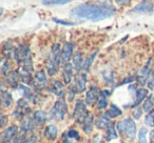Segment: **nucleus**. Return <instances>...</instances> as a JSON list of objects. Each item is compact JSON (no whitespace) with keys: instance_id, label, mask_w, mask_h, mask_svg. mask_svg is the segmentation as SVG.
<instances>
[{"instance_id":"f257e3e1","label":"nucleus","mask_w":154,"mask_h":143,"mask_svg":"<svg viewBox=\"0 0 154 143\" xmlns=\"http://www.w3.org/2000/svg\"><path fill=\"white\" fill-rule=\"evenodd\" d=\"M115 14V10L110 7L85 3L75 7L71 12V15L78 19H86L90 21H101L107 18H110Z\"/></svg>"},{"instance_id":"f03ea898","label":"nucleus","mask_w":154,"mask_h":143,"mask_svg":"<svg viewBox=\"0 0 154 143\" xmlns=\"http://www.w3.org/2000/svg\"><path fill=\"white\" fill-rule=\"evenodd\" d=\"M61 47L58 43L52 46L51 49V53H50L49 59L47 62V70H48V74L51 76L55 75L56 73L59 70L60 63H61Z\"/></svg>"},{"instance_id":"7ed1b4c3","label":"nucleus","mask_w":154,"mask_h":143,"mask_svg":"<svg viewBox=\"0 0 154 143\" xmlns=\"http://www.w3.org/2000/svg\"><path fill=\"white\" fill-rule=\"evenodd\" d=\"M116 130L118 133L124 134L127 138L133 139L136 134V124H135L134 120L127 118V119H124L116 123Z\"/></svg>"},{"instance_id":"20e7f679","label":"nucleus","mask_w":154,"mask_h":143,"mask_svg":"<svg viewBox=\"0 0 154 143\" xmlns=\"http://www.w3.org/2000/svg\"><path fill=\"white\" fill-rule=\"evenodd\" d=\"M68 112V105H66V101L62 98L58 99L55 102L54 106L51 109L49 114V118L52 120H57V121H61L64 119Z\"/></svg>"},{"instance_id":"39448f33","label":"nucleus","mask_w":154,"mask_h":143,"mask_svg":"<svg viewBox=\"0 0 154 143\" xmlns=\"http://www.w3.org/2000/svg\"><path fill=\"white\" fill-rule=\"evenodd\" d=\"M88 116H89V114H88L86 103L82 100H77L76 104H75V107H74V112H73V118H74L78 123L84 124L85 120L87 119Z\"/></svg>"},{"instance_id":"423d86ee","label":"nucleus","mask_w":154,"mask_h":143,"mask_svg":"<svg viewBox=\"0 0 154 143\" xmlns=\"http://www.w3.org/2000/svg\"><path fill=\"white\" fill-rule=\"evenodd\" d=\"M33 86L36 90H45L48 86V78L43 70H38L33 76Z\"/></svg>"},{"instance_id":"0eeeda50","label":"nucleus","mask_w":154,"mask_h":143,"mask_svg":"<svg viewBox=\"0 0 154 143\" xmlns=\"http://www.w3.org/2000/svg\"><path fill=\"white\" fill-rule=\"evenodd\" d=\"M30 111L31 109L28 103V100L26 99H19L17 105H16L15 111L13 113V116H15V117H26Z\"/></svg>"},{"instance_id":"6e6552de","label":"nucleus","mask_w":154,"mask_h":143,"mask_svg":"<svg viewBox=\"0 0 154 143\" xmlns=\"http://www.w3.org/2000/svg\"><path fill=\"white\" fill-rule=\"evenodd\" d=\"M31 58L30 49L26 44H19L16 47V54H15V60L18 63H21L24 60Z\"/></svg>"},{"instance_id":"1a4fd4ad","label":"nucleus","mask_w":154,"mask_h":143,"mask_svg":"<svg viewBox=\"0 0 154 143\" xmlns=\"http://www.w3.org/2000/svg\"><path fill=\"white\" fill-rule=\"evenodd\" d=\"M151 63H152V59H149L145 66L140 70L138 76H137V82L139 84H145L148 82V79H149L150 75H151Z\"/></svg>"},{"instance_id":"9d476101","label":"nucleus","mask_w":154,"mask_h":143,"mask_svg":"<svg viewBox=\"0 0 154 143\" xmlns=\"http://www.w3.org/2000/svg\"><path fill=\"white\" fill-rule=\"evenodd\" d=\"M101 95V92L97 86H92L90 90L87 92L86 95V103L88 105H93L98 101L99 97Z\"/></svg>"},{"instance_id":"9b49d317","label":"nucleus","mask_w":154,"mask_h":143,"mask_svg":"<svg viewBox=\"0 0 154 143\" xmlns=\"http://www.w3.org/2000/svg\"><path fill=\"white\" fill-rule=\"evenodd\" d=\"M19 79L20 74L19 72H16V70H11L5 75V82L12 88H16L19 85Z\"/></svg>"},{"instance_id":"f8f14e48","label":"nucleus","mask_w":154,"mask_h":143,"mask_svg":"<svg viewBox=\"0 0 154 143\" xmlns=\"http://www.w3.org/2000/svg\"><path fill=\"white\" fill-rule=\"evenodd\" d=\"M153 3L151 1H143L139 4H137L136 7H133L132 11L134 13H141V14H146V13H151L153 11Z\"/></svg>"},{"instance_id":"ddd939ff","label":"nucleus","mask_w":154,"mask_h":143,"mask_svg":"<svg viewBox=\"0 0 154 143\" xmlns=\"http://www.w3.org/2000/svg\"><path fill=\"white\" fill-rule=\"evenodd\" d=\"M73 49H74V44L71 42L64 43L63 47L61 49V60L63 63H68L69 60L72 58L73 56Z\"/></svg>"},{"instance_id":"4468645a","label":"nucleus","mask_w":154,"mask_h":143,"mask_svg":"<svg viewBox=\"0 0 154 143\" xmlns=\"http://www.w3.org/2000/svg\"><path fill=\"white\" fill-rule=\"evenodd\" d=\"M17 134V126L12 125L5 128L2 133V143H10Z\"/></svg>"},{"instance_id":"2eb2a0df","label":"nucleus","mask_w":154,"mask_h":143,"mask_svg":"<svg viewBox=\"0 0 154 143\" xmlns=\"http://www.w3.org/2000/svg\"><path fill=\"white\" fill-rule=\"evenodd\" d=\"M73 70L74 66L71 63H64V66L62 68V77H63V81L66 84H70L73 78Z\"/></svg>"},{"instance_id":"dca6fc26","label":"nucleus","mask_w":154,"mask_h":143,"mask_svg":"<svg viewBox=\"0 0 154 143\" xmlns=\"http://www.w3.org/2000/svg\"><path fill=\"white\" fill-rule=\"evenodd\" d=\"M2 53L7 59H15L16 47L13 46V44H12L11 41H7V42L3 43Z\"/></svg>"},{"instance_id":"f3484780","label":"nucleus","mask_w":154,"mask_h":143,"mask_svg":"<svg viewBox=\"0 0 154 143\" xmlns=\"http://www.w3.org/2000/svg\"><path fill=\"white\" fill-rule=\"evenodd\" d=\"M50 91H51L54 95H56L57 97H59V98H63L64 88H63V84H62L59 80H53Z\"/></svg>"},{"instance_id":"a211bd4d","label":"nucleus","mask_w":154,"mask_h":143,"mask_svg":"<svg viewBox=\"0 0 154 143\" xmlns=\"http://www.w3.org/2000/svg\"><path fill=\"white\" fill-rule=\"evenodd\" d=\"M75 86H76L77 93H84L87 88V74L86 73H82L78 75V77L76 78V83H75Z\"/></svg>"},{"instance_id":"6ab92c4d","label":"nucleus","mask_w":154,"mask_h":143,"mask_svg":"<svg viewBox=\"0 0 154 143\" xmlns=\"http://www.w3.org/2000/svg\"><path fill=\"white\" fill-rule=\"evenodd\" d=\"M72 64L74 66V70H77V72H80V70L84 68V57H82V54L79 53V52H77L73 55L72 58Z\"/></svg>"},{"instance_id":"aec40b11","label":"nucleus","mask_w":154,"mask_h":143,"mask_svg":"<svg viewBox=\"0 0 154 143\" xmlns=\"http://www.w3.org/2000/svg\"><path fill=\"white\" fill-rule=\"evenodd\" d=\"M35 125H36V123H35L33 117H28V116H26V117L22 120L21 125H20V126H21L22 134H26V133L33 130V128L35 127Z\"/></svg>"},{"instance_id":"412c9836","label":"nucleus","mask_w":154,"mask_h":143,"mask_svg":"<svg viewBox=\"0 0 154 143\" xmlns=\"http://www.w3.org/2000/svg\"><path fill=\"white\" fill-rule=\"evenodd\" d=\"M147 97H148L147 88H139V90H137L136 96H135V100H134V102H133V107L138 106L143 100H146Z\"/></svg>"},{"instance_id":"4be33fe9","label":"nucleus","mask_w":154,"mask_h":143,"mask_svg":"<svg viewBox=\"0 0 154 143\" xmlns=\"http://www.w3.org/2000/svg\"><path fill=\"white\" fill-rule=\"evenodd\" d=\"M57 135H58V130L53 124L48 125L47 127L45 128V137L49 141H54L57 138Z\"/></svg>"},{"instance_id":"5701e85b","label":"nucleus","mask_w":154,"mask_h":143,"mask_svg":"<svg viewBox=\"0 0 154 143\" xmlns=\"http://www.w3.org/2000/svg\"><path fill=\"white\" fill-rule=\"evenodd\" d=\"M110 119H111V118H110L107 114H103V115H101L100 117L96 120V126L99 130H105V128L107 130L110 126V124H111V120Z\"/></svg>"},{"instance_id":"b1692460","label":"nucleus","mask_w":154,"mask_h":143,"mask_svg":"<svg viewBox=\"0 0 154 143\" xmlns=\"http://www.w3.org/2000/svg\"><path fill=\"white\" fill-rule=\"evenodd\" d=\"M108 96H109V91H101L100 97H99L98 101L96 102L97 109H105L108 106Z\"/></svg>"},{"instance_id":"393cba45","label":"nucleus","mask_w":154,"mask_h":143,"mask_svg":"<svg viewBox=\"0 0 154 143\" xmlns=\"http://www.w3.org/2000/svg\"><path fill=\"white\" fill-rule=\"evenodd\" d=\"M32 117H33V119H34L36 125H38V126L45 124V121H47V119H48L47 114H45L43 111H36L34 114H33Z\"/></svg>"},{"instance_id":"a878e982","label":"nucleus","mask_w":154,"mask_h":143,"mask_svg":"<svg viewBox=\"0 0 154 143\" xmlns=\"http://www.w3.org/2000/svg\"><path fill=\"white\" fill-rule=\"evenodd\" d=\"M13 102V98H12V95L9 91L2 90L1 91V104L3 107H9L12 105Z\"/></svg>"},{"instance_id":"bb28decb","label":"nucleus","mask_w":154,"mask_h":143,"mask_svg":"<svg viewBox=\"0 0 154 143\" xmlns=\"http://www.w3.org/2000/svg\"><path fill=\"white\" fill-rule=\"evenodd\" d=\"M93 124H94V117L92 115H89L87 119L85 120L84 125H82V130L86 134H90L93 130Z\"/></svg>"},{"instance_id":"cd10ccee","label":"nucleus","mask_w":154,"mask_h":143,"mask_svg":"<svg viewBox=\"0 0 154 143\" xmlns=\"http://www.w3.org/2000/svg\"><path fill=\"white\" fill-rule=\"evenodd\" d=\"M97 54H98V49H96V51H94L92 54H90V55L87 57V59L85 60V64H84V70H86V72H88V70H90L91 66H92L93 62H94L95 58H96Z\"/></svg>"},{"instance_id":"c85d7f7f","label":"nucleus","mask_w":154,"mask_h":143,"mask_svg":"<svg viewBox=\"0 0 154 143\" xmlns=\"http://www.w3.org/2000/svg\"><path fill=\"white\" fill-rule=\"evenodd\" d=\"M153 106H154V98L153 96H149L146 98V100L143 101V111L145 112V113H150V112L153 111Z\"/></svg>"},{"instance_id":"c756f323","label":"nucleus","mask_w":154,"mask_h":143,"mask_svg":"<svg viewBox=\"0 0 154 143\" xmlns=\"http://www.w3.org/2000/svg\"><path fill=\"white\" fill-rule=\"evenodd\" d=\"M122 109L115 104L110 105L109 109H108V112H107V115L109 116L110 118H117V117H119V116H122Z\"/></svg>"},{"instance_id":"7c9ffc66","label":"nucleus","mask_w":154,"mask_h":143,"mask_svg":"<svg viewBox=\"0 0 154 143\" xmlns=\"http://www.w3.org/2000/svg\"><path fill=\"white\" fill-rule=\"evenodd\" d=\"M116 138H117V133H116L115 126H114L113 123H111L109 127L107 128V133H106V140L112 141Z\"/></svg>"},{"instance_id":"2f4dec72","label":"nucleus","mask_w":154,"mask_h":143,"mask_svg":"<svg viewBox=\"0 0 154 143\" xmlns=\"http://www.w3.org/2000/svg\"><path fill=\"white\" fill-rule=\"evenodd\" d=\"M20 88L23 91L24 97H26V100L32 101L33 103L36 102V97H35V94H34V92H33L32 90H30V88H26V86H24V85H20Z\"/></svg>"},{"instance_id":"473e14b6","label":"nucleus","mask_w":154,"mask_h":143,"mask_svg":"<svg viewBox=\"0 0 154 143\" xmlns=\"http://www.w3.org/2000/svg\"><path fill=\"white\" fill-rule=\"evenodd\" d=\"M73 0H42V4L51 7V5H62L66 3L72 2Z\"/></svg>"},{"instance_id":"72a5a7b5","label":"nucleus","mask_w":154,"mask_h":143,"mask_svg":"<svg viewBox=\"0 0 154 143\" xmlns=\"http://www.w3.org/2000/svg\"><path fill=\"white\" fill-rule=\"evenodd\" d=\"M145 122L147 125L151 126V127H154V111L147 114V116H146V118H145Z\"/></svg>"},{"instance_id":"f704fd0d","label":"nucleus","mask_w":154,"mask_h":143,"mask_svg":"<svg viewBox=\"0 0 154 143\" xmlns=\"http://www.w3.org/2000/svg\"><path fill=\"white\" fill-rule=\"evenodd\" d=\"M138 142L147 143V130L145 127H141L138 133Z\"/></svg>"},{"instance_id":"c9c22d12","label":"nucleus","mask_w":154,"mask_h":143,"mask_svg":"<svg viewBox=\"0 0 154 143\" xmlns=\"http://www.w3.org/2000/svg\"><path fill=\"white\" fill-rule=\"evenodd\" d=\"M76 92H77L76 86L73 85V84H70V86H69V88H68V98H69V100L72 101L73 99H74L75 95H76Z\"/></svg>"},{"instance_id":"e433bc0d","label":"nucleus","mask_w":154,"mask_h":143,"mask_svg":"<svg viewBox=\"0 0 154 143\" xmlns=\"http://www.w3.org/2000/svg\"><path fill=\"white\" fill-rule=\"evenodd\" d=\"M1 72H2L3 75H7L9 72H11L10 70V64H9V61L5 59L2 60V65H1Z\"/></svg>"},{"instance_id":"4c0bfd02","label":"nucleus","mask_w":154,"mask_h":143,"mask_svg":"<svg viewBox=\"0 0 154 143\" xmlns=\"http://www.w3.org/2000/svg\"><path fill=\"white\" fill-rule=\"evenodd\" d=\"M66 136L70 139H75V140H79V134L77 130H70L69 132H66Z\"/></svg>"},{"instance_id":"58836bf2","label":"nucleus","mask_w":154,"mask_h":143,"mask_svg":"<svg viewBox=\"0 0 154 143\" xmlns=\"http://www.w3.org/2000/svg\"><path fill=\"white\" fill-rule=\"evenodd\" d=\"M141 114H143V109H139V107L136 106L133 111V117L135 118V120H138L140 118Z\"/></svg>"},{"instance_id":"ea45409f","label":"nucleus","mask_w":154,"mask_h":143,"mask_svg":"<svg viewBox=\"0 0 154 143\" xmlns=\"http://www.w3.org/2000/svg\"><path fill=\"white\" fill-rule=\"evenodd\" d=\"M148 88H150V90H153L154 88V72H152L151 75H150L149 79H148Z\"/></svg>"},{"instance_id":"a19ab883","label":"nucleus","mask_w":154,"mask_h":143,"mask_svg":"<svg viewBox=\"0 0 154 143\" xmlns=\"http://www.w3.org/2000/svg\"><path fill=\"white\" fill-rule=\"evenodd\" d=\"M54 22H56V23L58 24H62V25H74V22H70V21H66V20H61V19H56V18H54L53 19Z\"/></svg>"},{"instance_id":"79ce46f5","label":"nucleus","mask_w":154,"mask_h":143,"mask_svg":"<svg viewBox=\"0 0 154 143\" xmlns=\"http://www.w3.org/2000/svg\"><path fill=\"white\" fill-rule=\"evenodd\" d=\"M22 143H36V137L34 136H31L30 138L26 139Z\"/></svg>"},{"instance_id":"37998d69","label":"nucleus","mask_w":154,"mask_h":143,"mask_svg":"<svg viewBox=\"0 0 154 143\" xmlns=\"http://www.w3.org/2000/svg\"><path fill=\"white\" fill-rule=\"evenodd\" d=\"M131 0H116V2L118 3V4L120 5H124V4H128L129 2H130Z\"/></svg>"},{"instance_id":"c03bdc74","label":"nucleus","mask_w":154,"mask_h":143,"mask_svg":"<svg viewBox=\"0 0 154 143\" xmlns=\"http://www.w3.org/2000/svg\"><path fill=\"white\" fill-rule=\"evenodd\" d=\"M5 116L2 115L1 116V126H5Z\"/></svg>"},{"instance_id":"a18cd8bd","label":"nucleus","mask_w":154,"mask_h":143,"mask_svg":"<svg viewBox=\"0 0 154 143\" xmlns=\"http://www.w3.org/2000/svg\"><path fill=\"white\" fill-rule=\"evenodd\" d=\"M63 143H72V141H71V139L68 137V138H64L63 139Z\"/></svg>"},{"instance_id":"49530a36","label":"nucleus","mask_w":154,"mask_h":143,"mask_svg":"<svg viewBox=\"0 0 154 143\" xmlns=\"http://www.w3.org/2000/svg\"><path fill=\"white\" fill-rule=\"evenodd\" d=\"M150 137H151V139H154V130H153V132H151V134H150Z\"/></svg>"},{"instance_id":"de8ad7c7","label":"nucleus","mask_w":154,"mask_h":143,"mask_svg":"<svg viewBox=\"0 0 154 143\" xmlns=\"http://www.w3.org/2000/svg\"><path fill=\"white\" fill-rule=\"evenodd\" d=\"M122 143H124V142H122Z\"/></svg>"},{"instance_id":"09e8293b","label":"nucleus","mask_w":154,"mask_h":143,"mask_svg":"<svg viewBox=\"0 0 154 143\" xmlns=\"http://www.w3.org/2000/svg\"><path fill=\"white\" fill-rule=\"evenodd\" d=\"M153 143H154V142H153Z\"/></svg>"}]
</instances>
